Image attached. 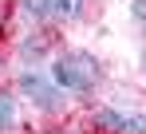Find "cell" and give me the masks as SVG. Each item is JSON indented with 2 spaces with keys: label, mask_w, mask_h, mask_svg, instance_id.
<instances>
[{
  "label": "cell",
  "mask_w": 146,
  "mask_h": 134,
  "mask_svg": "<svg viewBox=\"0 0 146 134\" xmlns=\"http://www.w3.org/2000/svg\"><path fill=\"white\" fill-rule=\"evenodd\" d=\"M12 114H16V99H12L8 91H0V134L12 126Z\"/></svg>",
  "instance_id": "5"
},
{
  "label": "cell",
  "mask_w": 146,
  "mask_h": 134,
  "mask_svg": "<svg viewBox=\"0 0 146 134\" xmlns=\"http://www.w3.org/2000/svg\"><path fill=\"white\" fill-rule=\"evenodd\" d=\"M24 12L32 20H44V16H51V0H24Z\"/></svg>",
  "instance_id": "6"
},
{
  "label": "cell",
  "mask_w": 146,
  "mask_h": 134,
  "mask_svg": "<svg viewBox=\"0 0 146 134\" xmlns=\"http://www.w3.org/2000/svg\"><path fill=\"white\" fill-rule=\"evenodd\" d=\"M99 59L91 51H67V55H59L55 67H51V79L59 83V87L67 91H91L99 83Z\"/></svg>",
  "instance_id": "1"
},
{
  "label": "cell",
  "mask_w": 146,
  "mask_h": 134,
  "mask_svg": "<svg viewBox=\"0 0 146 134\" xmlns=\"http://www.w3.org/2000/svg\"><path fill=\"white\" fill-rule=\"evenodd\" d=\"M20 91H24V95H32V103H36L40 111H59V91L48 87V83H44V75L24 71V75H20Z\"/></svg>",
  "instance_id": "2"
},
{
  "label": "cell",
  "mask_w": 146,
  "mask_h": 134,
  "mask_svg": "<svg viewBox=\"0 0 146 134\" xmlns=\"http://www.w3.org/2000/svg\"><path fill=\"white\" fill-rule=\"evenodd\" d=\"M20 51H24L28 59H40V55L48 51V36H44V32H36V36H28V40H24V47H20Z\"/></svg>",
  "instance_id": "4"
},
{
  "label": "cell",
  "mask_w": 146,
  "mask_h": 134,
  "mask_svg": "<svg viewBox=\"0 0 146 134\" xmlns=\"http://www.w3.org/2000/svg\"><path fill=\"white\" fill-rule=\"evenodd\" d=\"M95 126H99V130H115V126H119V114H115V111H99L95 114Z\"/></svg>",
  "instance_id": "7"
},
{
  "label": "cell",
  "mask_w": 146,
  "mask_h": 134,
  "mask_svg": "<svg viewBox=\"0 0 146 134\" xmlns=\"http://www.w3.org/2000/svg\"><path fill=\"white\" fill-rule=\"evenodd\" d=\"M115 134H146V118L142 114H119Z\"/></svg>",
  "instance_id": "3"
},
{
  "label": "cell",
  "mask_w": 146,
  "mask_h": 134,
  "mask_svg": "<svg viewBox=\"0 0 146 134\" xmlns=\"http://www.w3.org/2000/svg\"><path fill=\"white\" fill-rule=\"evenodd\" d=\"M142 67H146V55H142Z\"/></svg>",
  "instance_id": "9"
},
{
  "label": "cell",
  "mask_w": 146,
  "mask_h": 134,
  "mask_svg": "<svg viewBox=\"0 0 146 134\" xmlns=\"http://www.w3.org/2000/svg\"><path fill=\"white\" fill-rule=\"evenodd\" d=\"M130 12H134V20L146 24V0H134V4H130Z\"/></svg>",
  "instance_id": "8"
}]
</instances>
